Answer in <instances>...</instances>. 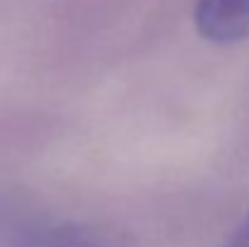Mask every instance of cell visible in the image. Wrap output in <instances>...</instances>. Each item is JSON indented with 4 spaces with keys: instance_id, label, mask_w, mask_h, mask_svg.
Here are the masks:
<instances>
[{
    "instance_id": "obj_1",
    "label": "cell",
    "mask_w": 249,
    "mask_h": 247,
    "mask_svg": "<svg viewBox=\"0 0 249 247\" xmlns=\"http://www.w3.org/2000/svg\"><path fill=\"white\" fill-rule=\"evenodd\" d=\"M17 247H136V240L107 223H58L29 230Z\"/></svg>"
},
{
    "instance_id": "obj_2",
    "label": "cell",
    "mask_w": 249,
    "mask_h": 247,
    "mask_svg": "<svg viewBox=\"0 0 249 247\" xmlns=\"http://www.w3.org/2000/svg\"><path fill=\"white\" fill-rule=\"evenodd\" d=\"M194 24L213 44H235L249 37V0H196Z\"/></svg>"
},
{
    "instance_id": "obj_3",
    "label": "cell",
    "mask_w": 249,
    "mask_h": 247,
    "mask_svg": "<svg viewBox=\"0 0 249 247\" xmlns=\"http://www.w3.org/2000/svg\"><path fill=\"white\" fill-rule=\"evenodd\" d=\"M225 247H249V216L240 223V228L232 233V238L225 243Z\"/></svg>"
}]
</instances>
